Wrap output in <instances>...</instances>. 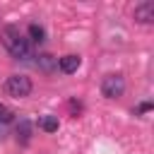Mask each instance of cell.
<instances>
[{
	"label": "cell",
	"instance_id": "obj_1",
	"mask_svg": "<svg viewBox=\"0 0 154 154\" xmlns=\"http://www.w3.org/2000/svg\"><path fill=\"white\" fill-rule=\"evenodd\" d=\"M2 43L7 46V51L14 60L31 58V41L26 36H22V31L17 26H5L2 29Z\"/></svg>",
	"mask_w": 154,
	"mask_h": 154
},
{
	"label": "cell",
	"instance_id": "obj_2",
	"mask_svg": "<svg viewBox=\"0 0 154 154\" xmlns=\"http://www.w3.org/2000/svg\"><path fill=\"white\" fill-rule=\"evenodd\" d=\"M5 91L14 99H24L31 94V79L26 75H10L5 79Z\"/></svg>",
	"mask_w": 154,
	"mask_h": 154
},
{
	"label": "cell",
	"instance_id": "obj_3",
	"mask_svg": "<svg viewBox=\"0 0 154 154\" xmlns=\"http://www.w3.org/2000/svg\"><path fill=\"white\" fill-rule=\"evenodd\" d=\"M123 91H125V79H123V75H106V77H103V82H101V94H103L106 99H118V96H123Z\"/></svg>",
	"mask_w": 154,
	"mask_h": 154
},
{
	"label": "cell",
	"instance_id": "obj_4",
	"mask_svg": "<svg viewBox=\"0 0 154 154\" xmlns=\"http://www.w3.org/2000/svg\"><path fill=\"white\" fill-rule=\"evenodd\" d=\"M79 65H82V58H79V55H75V53H67V55L58 58V67H60V72H65V75L77 72V67H79Z\"/></svg>",
	"mask_w": 154,
	"mask_h": 154
},
{
	"label": "cell",
	"instance_id": "obj_5",
	"mask_svg": "<svg viewBox=\"0 0 154 154\" xmlns=\"http://www.w3.org/2000/svg\"><path fill=\"white\" fill-rule=\"evenodd\" d=\"M135 19L140 22V24H149L152 19H154V2H140L137 7H135Z\"/></svg>",
	"mask_w": 154,
	"mask_h": 154
},
{
	"label": "cell",
	"instance_id": "obj_6",
	"mask_svg": "<svg viewBox=\"0 0 154 154\" xmlns=\"http://www.w3.org/2000/svg\"><path fill=\"white\" fill-rule=\"evenodd\" d=\"M36 67H38L41 72H53V70L58 67V58L51 55V53H41V55L36 58Z\"/></svg>",
	"mask_w": 154,
	"mask_h": 154
},
{
	"label": "cell",
	"instance_id": "obj_7",
	"mask_svg": "<svg viewBox=\"0 0 154 154\" xmlns=\"http://www.w3.org/2000/svg\"><path fill=\"white\" fill-rule=\"evenodd\" d=\"M29 140H31V120L29 118H19V123H17V142L26 144Z\"/></svg>",
	"mask_w": 154,
	"mask_h": 154
},
{
	"label": "cell",
	"instance_id": "obj_8",
	"mask_svg": "<svg viewBox=\"0 0 154 154\" xmlns=\"http://www.w3.org/2000/svg\"><path fill=\"white\" fill-rule=\"evenodd\" d=\"M29 41H34V43H43L46 41V29L41 26V24H29Z\"/></svg>",
	"mask_w": 154,
	"mask_h": 154
},
{
	"label": "cell",
	"instance_id": "obj_9",
	"mask_svg": "<svg viewBox=\"0 0 154 154\" xmlns=\"http://www.w3.org/2000/svg\"><path fill=\"white\" fill-rule=\"evenodd\" d=\"M38 125H41V130H46V132H55V130L60 128V123H58L55 116H43Z\"/></svg>",
	"mask_w": 154,
	"mask_h": 154
},
{
	"label": "cell",
	"instance_id": "obj_10",
	"mask_svg": "<svg viewBox=\"0 0 154 154\" xmlns=\"http://www.w3.org/2000/svg\"><path fill=\"white\" fill-rule=\"evenodd\" d=\"M12 118H14V111H12V108H7L5 103H0V120H2V123H10Z\"/></svg>",
	"mask_w": 154,
	"mask_h": 154
},
{
	"label": "cell",
	"instance_id": "obj_11",
	"mask_svg": "<svg viewBox=\"0 0 154 154\" xmlns=\"http://www.w3.org/2000/svg\"><path fill=\"white\" fill-rule=\"evenodd\" d=\"M149 108H152V103H142V106H140V113H147Z\"/></svg>",
	"mask_w": 154,
	"mask_h": 154
}]
</instances>
